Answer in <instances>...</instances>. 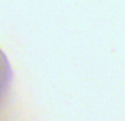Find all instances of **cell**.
Returning a JSON list of instances; mask_svg holds the SVG:
<instances>
[{"label":"cell","mask_w":125,"mask_h":121,"mask_svg":"<svg viewBox=\"0 0 125 121\" xmlns=\"http://www.w3.org/2000/svg\"><path fill=\"white\" fill-rule=\"evenodd\" d=\"M11 78H13L11 65H10L6 56L2 53V50H0V104H2V100L5 99L6 93H8Z\"/></svg>","instance_id":"obj_1"}]
</instances>
